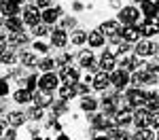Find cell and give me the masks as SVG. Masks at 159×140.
<instances>
[{
	"mask_svg": "<svg viewBox=\"0 0 159 140\" xmlns=\"http://www.w3.org/2000/svg\"><path fill=\"white\" fill-rule=\"evenodd\" d=\"M74 93H76V89H74V85H70V83H66L64 87L60 89V96L64 98V100H68V98H72Z\"/></svg>",
	"mask_w": 159,
	"mask_h": 140,
	"instance_id": "obj_24",
	"label": "cell"
},
{
	"mask_svg": "<svg viewBox=\"0 0 159 140\" xmlns=\"http://www.w3.org/2000/svg\"><path fill=\"white\" fill-rule=\"evenodd\" d=\"M17 9H19V4H15L11 0H4V2H0V11L4 17H13V15H17Z\"/></svg>",
	"mask_w": 159,
	"mask_h": 140,
	"instance_id": "obj_7",
	"label": "cell"
},
{
	"mask_svg": "<svg viewBox=\"0 0 159 140\" xmlns=\"http://www.w3.org/2000/svg\"><path fill=\"white\" fill-rule=\"evenodd\" d=\"M15 51L13 49H2L0 51V62L2 64H15Z\"/></svg>",
	"mask_w": 159,
	"mask_h": 140,
	"instance_id": "obj_22",
	"label": "cell"
},
{
	"mask_svg": "<svg viewBox=\"0 0 159 140\" xmlns=\"http://www.w3.org/2000/svg\"><path fill=\"white\" fill-rule=\"evenodd\" d=\"M115 64L117 62H115V55H112V53H104V55L100 57V66H102V70H106V72L115 68Z\"/></svg>",
	"mask_w": 159,
	"mask_h": 140,
	"instance_id": "obj_14",
	"label": "cell"
},
{
	"mask_svg": "<svg viewBox=\"0 0 159 140\" xmlns=\"http://www.w3.org/2000/svg\"><path fill=\"white\" fill-rule=\"evenodd\" d=\"M134 121H136L138 127H147V125H151V115H148L147 111H138L136 117H134Z\"/></svg>",
	"mask_w": 159,
	"mask_h": 140,
	"instance_id": "obj_16",
	"label": "cell"
},
{
	"mask_svg": "<svg viewBox=\"0 0 159 140\" xmlns=\"http://www.w3.org/2000/svg\"><path fill=\"white\" fill-rule=\"evenodd\" d=\"M51 40H53V45H55V47H64V45H66V40H68V36H66V32L60 28V30H53Z\"/></svg>",
	"mask_w": 159,
	"mask_h": 140,
	"instance_id": "obj_15",
	"label": "cell"
},
{
	"mask_svg": "<svg viewBox=\"0 0 159 140\" xmlns=\"http://www.w3.org/2000/svg\"><path fill=\"white\" fill-rule=\"evenodd\" d=\"M51 0H36V7H43V9H49Z\"/></svg>",
	"mask_w": 159,
	"mask_h": 140,
	"instance_id": "obj_40",
	"label": "cell"
},
{
	"mask_svg": "<svg viewBox=\"0 0 159 140\" xmlns=\"http://www.w3.org/2000/svg\"><path fill=\"white\" fill-rule=\"evenodd\" d=\"M140 7H142V13H144L147 17H153V15L157 13V4H155V2H151V0H142V2H140Z\"/></svg>",
	"mask_w": 159,
	"mask_h": 140,
	"instance_id": "obj_18",
	"label": "cell"
},
{
	"mask_svg": "<svg viewBox=\"0 0 159 140\" xmlns=\"http://www.w3.org/2000/svg\"><path fill=\"white\" fill-rule=\"evenodd\" d=\"M53 66H55V62H53V60H43V62L38 64V68H43V70H47V72H49Z\"/></svg>",
	"mask_w": 159,
	"mask_h": 140,
	"instance_id": "obj_33",
	"label": "cell"
},
{
	"mask_svg": "<svg viewBox=\"0 0 159 140\" xmlns=\"http://www.w3.org/2000/svg\"><path fill=\"white\" fill-rule=\"evenodd\" d=\"M32 100H34V104H36L38 108H43V106H47V104L51 102L49 98H47V96H38V93L34 96V98H32Z\"/></svg>",
	"mask_w": 159,
	"mask_h": 140,
	"instance_id": "obj_30",
	"label": "cell"
},
{
	"mask_svg": "<svg viewBox=\"0 0 159 140\" xmlns=\"http://www.w3.org/2000/svg\"><path fill=\"white\" fill-rule=\"evenodd\" d=\"M127 100H129L132 106H140V104L147 102V93H142L140 89H132V91L127 93Z\"/></svg>",
	"mask_w": 159,
	"mask_h": 140,
	"instance_id": "obj_6",
	"label": "cell"
},
{
	"mask_svg": "<svg viewBox=\"0 0 159 140\" xmlns=\"http://www.w3.org/2000/svg\"><path fill=\"white\" fill-rule=\"evenodd\" d=\"M151 123H155V125H159V108L155 111V113L151 115Z\"/></svg>",
	"mask_w": 159,
	"mask_h": 140,
	"instance_id": "obj_39",
	"label": "cell"
},
{
	"mask_svg": "<svg viewBox=\"0 0 159 140\" xmlns=\"http://www.w3.org/2000/svg\"><path fill=\"white\" fill-rule=\"evenodd\" d=\"M110 81H112V85H115V87L123 89L125 85H127V81H129V76H127V72H115V75L110 76Z\"/></svg>",
	"mask_w": 159,
	"mask_h": 140,
	"instance_id": "obj_13",
	"label": "cell"
},
{
	"mask_svg": "<svg viewBox=\"0 0 159 140\" xmlns=\"http://www.w3.org/2000/svg\"><path fill=\"white\" fill-rule=\"evenodd\" d=\"M110 83L108 75H106V70H102V72H98V75L93 76V87L96 89H106Z\"/></svg>",
	"mask_w": 159,
	"mask_h": 140,
	"instance_id": "obj_10",
	"label": "cell"
},
{
	"mask_svg": "<svg viewBox=\"0 0 159 140\" xmlns=\"http://www.w3.org/2000/svg\"><path fill=\"white\" fill-rule=\"evenodd\" d=\"M87 43H89L91 47H102V45H104V34H102L100 30L89 32V34H87Z\"/></svg>",
	"mask_w": 159,
	"mask_h": 140,
	"instance_id": "obj_12",
	"label": "cell"
},
{
	"mask_svg": "<svg viewBox=\"0 0 159 140\" xmlns=\"http://www.w3.org/2000/svg\"><path fill=\"white\" fill-rule=\"evenodd\" d=\"M4 25H7L11 32H19V30H21V21L17 19V15H13V17H7V19H4Z\"/></svg>",
	"mask_w": 159,
	"mask_h": 140,
	"instance_id": "obj_20",
	"label": "cell"
},
{
	"mask_svg": "<svg viewBox=\"0 0 159 140\" xmlns=\"http://www.w3.org/2000/svg\"><path fill=\"white\" fill-rule=\"evenodd\" d=\"M60 15H61L60 9H47V11L43 13V19H45V24H53Z\"/></svg>",
	"mask_w": 159,
	"mask_h": 140,
	"instance_id": "obj_21",
	"label": "cell"
},
{
	"mask_svg": "<svg viewBox=\"0 0 159 140\" xmlns=\"http://www.w3.org/2000/svg\"><path fill=\"white\" fill-rule=\"evenodd\" d=\"M68 62H70V55H61L57 64H68Z\"/></svg>",
	"mask_w": 159,
	"mask_h": 140,
	"instance_id": "obj_41",
	"label": "cell"
},
{
	"mask_svg": "<svg viewBox=\"0 0 159 140\" xmlns=\"http://www.w3.org/2000/svg\"><path fill=\"white\" fill-rule=\"evenodd\" d=\"M0 2H4V0H0Z\"/></svg>",
	"mask_w": 159,
	"mask_h": 140,
	"instance_id": "obj_48",
	"label": "cell"
},
{
	"mask_svg": "<svg viewBox=\"0 0 159 140\" xmlns=\"http://www.w3.org/2000/svg\"><path fill=\"white\" fill-rule=\"evenodd\" d=\"M38 85V79L36 76H30V79H28V89H34Z\"/></svg>",
	"mask_w": 159,
	"mask_h": 140,
	"instance_id": "obj_38",
	"label": "cell"
},
{
	"mask_svg": "<svg viewBox=\"0 0 159 140\" xmlns=\"http://www.w3.org/2000/svg\"><path fill=\"white\" fill-rule=\"evenodd\" d=\"M7 93H9V83L0 79V96H7Z\"/></svg>",
	"mask_w": 159,
	"mask_h": 140,
	"instance_id": "obj_35",
	"label": "cell"
},
{
	"mask_svg": "<svg viewBox=\"0 0 159 140\" xmlns=\"http://www.w3.org/2000/svg\"><path fill=\"white\" fill-rule=\"evenodd\" d=\"M70 40H72L74 45H83V43L87 40V32H81V30H76V32L72 34V38H70Z\"/></svg>",
	"mask_w": 159,
	"mask_h": 140,
	"instance_id": "obj_27",
	"label": "cell"
},
{
	"mask_svg": "<svg viewBox=\"0 0 159 140\" xmlns=\"http://www.w3.org/2000/svg\"><path fill=\"white\" fill-rule=\"evenodd\" d=\"M34 49H36L38 53H47V51H49V47H47L45 43H36V45H34Z\"/></svg>",
	"mask_w": 159,
	"mask_h": 140,
	"instance_id": "obj_36",
	"label": "cell"
},
{
	"mask_svg": "<svg viewBox=\"0 0 159 140\" xmlns=\"http://www.w3.org/2000/svg\"><path fill=\"white\" fill-rule=\"evenodd\" d=\"M123 38L127 40V43H132V40H138V36H140V30L136 28V25H132V24H127L125 28H123Z\"/></svg>",
	"mask_w": 159,
	"mask_h": 140,
	"instance_id": "obj_9",
	"label": "cell"
},
{
	"mask_svg": "<svg viewBox=\"0 0 159 140\" xmlns=\"http://www.w3.org/2000/svg\"><path fill=\"white\" fill-rule=\"evenodd\" d=\"M132 119H134V115H132V111H127V108H123V111L117 113V123H121V125L129 123Z\"/></svg>",
	"mask_w": 159,
	"mask_h": 140,
	"instance_id": "obj_23",
	"label": "cell"
},
{
	"mask_svg": "<svg viewBox=\"0 0 159 140\" xmlns=\"http://www.w3.org/2000/svg\"><path fill=\"white\" fill-rule=\"evenodd\" d=\"M32 100V93H30V89H19V91H15V102L17 104H25V102Z\"/></svg>",
	"mask_w": 159,
	"mask_h": 140,
	"instance_id": "obj_19",
	"label": "cell"
},
{
	"mask_svg": "<svg viewBox=\"0 0 159 140\" xmlns=\"http://www.w3.org/2000/svg\"><path fill=\"white\" fill-rule=\"evenodd\" d=\"M24 121H25V117L21 113H11L9 115V123H11V125H21Z\"/></svg>",
	"mask_w": 159,
	"mask_h": 140,
	"instance_id": "obj_26",
	"label": "cell"
},
{
	"mask_svg": "<svg viewBox=\"0 0 159 140\" xmlns=\"http://www.w3.org/2000/svg\"><path fill=\"white\" fill-rule=\"evenodd\" d=\"M119 19H121V24H136L138 21V9H134V7H125V9H121L119 11Z\"/></svg>",
	"mask_w": 159,
	"mask_h": 140,
	"instance_id": "obj_3",
	"label": "cell"
},
{
	"mask_svg": "<svg viewBox=\"0 0 159 140\" xmlns=\"http://www.w3.org/2000/svg\"><path fill=\"white\" fill-rule=\"evenodd\" d=\"M4 45H7V40H4V36L0 34V47H4Z\"/></svg>",
	"mask_w": 159,
	"mask_h": 140,
	"instance_id": "obj_43",
	"label": "cell"
},
{
	"mask_svg": "<svg viewBox=\"0 0 159 140\" xmlns=\"http://www.w3.org/2000/svg\"><path fill=\"white\" fill-rule=\"evenodd\" d=\"M136 2H142V0H136Z\"/></svg>",
	"mask_w": 159,
	"mask_h": 140,
	"instance_id": "obj_47",
	"label": "cell"
},
{
	"mask_svg": "<svg viewBox=\"0 0 159 140\" xmlns=\"http://www.w3.org/2000/svg\"><path fill=\"white\" fill-rule=\"evenodd\" d=\"M4 136H7V138H15V136H17V134H15V129H9V132H7V134H4Z\"/></svg>",
	"mask_w": 159,
	"mask_h": 140,
	"instance_id": "obj_42",
	"label": "cell"
},
{
	"mask_svg": "<svg viewBox=\"0 0 159 140\" xmlns=\"http://www.w3.org/2000/svg\"><path fill=\"white\" fill-rule=\"evenodd\" d=\"M153 136H155V134H153L151 129H147V127H142V132L138 134V138H153Z\"/></svg>",
	"mask_w": 159,
	"mask_h": 140,
	"instance_id": "obj_34",
	"label": "cell"
},
{
	"mask_svg": "<svg viewBox=\"0 0 159 140\" xmlns=\"http://www.w3.org/2000/svg\"><path fill=\"white\" fill-rule=\"evenodd\" d=\"M138 30H140L142 36H153V34H157V32H159V21H157V19H153V17H148L147 21H142V24L138 25Z\"/></svg>",
	"mask_w": 159,
	"mask_h": 140,
	"instance_id": "obj_1",
	"label": "cell"
},
{
	"mask_svg": "<svg viewBox=\"0 0 159 140\" xmlns=\"http://www.w3.org/2000/svg\"><path fill=\"white\" fill-rule=\"evenodd\" d=\"M81 106H83V111H93L98 106V102L93 100V98H85V100L81 102Z\"/></svg>",
	"mask_w": 159,
	"mask_h": 140,
	"instance_id": "obj_29",
	"label": "cell"
},
{
	"mask_svg": "<svg viewBox=\"0 0 159 140\" xmlns=\"http://www.w3.org/2000/svg\"><path fill=\"white\" fill-rule=\"evenodd\" d=\"M21 64H25V66H34V64H36V57H34L32 53H24V55H21Z\"/></svg>",
	"mask_w": 159,
	"mask_h": 140,
	"instance_id": "obj_31",
	"label": "cell"
},
{
	"mask_svg": "<svg viewBox=\"0 0 159 140\" xmlns=\"http://www.w3.org/2000/svg\"><path fill=\"white\" fill-rule=\"evenodd\" d=\"M155 51H159V47L153 45V43H148V40H140L138 47H136V53L138 55H153Z\"/></svg>",
	"mask_w": 159,
	"mask_h": 140,
	"instance_id": "obj_4",
	"label": "cell"
},
{
	"mask_svg": "<svg viewBox=\"0 0 159 140\" xmlns=\"http://www.w3.org/2000/svg\"><path fill=\"white\" fill-rule=\"evenodd\" d=\"M147 104L153 111H157L159 108V93H147Z\"/></svg>",
	"mask_w": 159,
	"mask_h": 140,
	"instance_id": "obj_25",
	"label": "cell"
},
{
	"mask_svg": "<svg viewBox=\"0 0 159 140\" xmlns=\"http://www.w3.org/2000/svg\"><path fill=\"white\" fill-rule=\"evenodd\" d=\"M25 40H28V36H25L21 30H19V32H13V36H11L13 45H21V43H25Z\"/></svg>",
	"mask_w": 159,
	"mask_h": 140,
	"instance_id": "obj_28",
	"label": "cell"
},
{
	"mask_svg": "<svg viewBox=\"0 0 159 140\" xmlns=\"http://www.w3.org/2000/svg\"><path fill=\"white\" fill-rule=\"evenodd\" d=\"M11 2H15V4H19V2H21V0H11Z\"/></svg>",
	"mask_w": 159,
	"mask_h": 140,
	"instance_id": "obj_45",
	"label": "cell"
},
{
	"mask_svg": "<svg viewBox=\"0 0 159 140\" xmlns=\"http://www.w3.org/2000/svg\"><path fill=\"white\" fill-rule=\"evenodd\" d=\"M155 4H157V11H159V0H155Z\"/></svg>",
	"mask_w": 159,
	"mask_h": 140,
	"instance_id": "obj_46",
	"label": "cell"
},
{
	"mask_svg": "<svg viewBox=\"0 0 159 140\" xmlns=\"http://www.w3.org/2000/svg\"><path fill=\"white\" fill-rule=\"evenodd\" d=\"M61 81L74 85V83L79 81V70H76V68H64V70H61Z\"/></svg>",
	"mask_w": 159,
	"mask_h": 140,
	"instance_id": "obj_8",
	"label": "cell"
},
{
	"mask_svg": "<svg viewBox=\"0 0 159 140\" xmlns=\"http://www.w3.org/2000/svg\"><path fill=\"white\" fill-rule=\"evenodd\" d=\"M38 87L43 89V91H47V93L53 91V89L57 87V76L51 75V72H47L45 76H40V79H38Z\"/></svg>",
	"mask_w": 159,
	"mask_h": 140,
	"instance_id": "obj_2",
	"label": "cell"
},
{
	"mask_svg": "<svg viewBox=\"0 0 159 140\" xmlns=\"http://www.w3.org/2000/svg\"><path fill=\"white\" fill-rule=\"evenodd\" d=\"M100 32L106 34V36L117 34V32H119V21H104V24L100 25Z\"/></svg>",
	"mask_w": 159,
	"mask_h": 140,
	"instance_id": "obj_11",
	"label": "cell"
},
{
	"mask_svg": "<svg viewBox=\"0 0 159 140\" xmlns=\"http://www.w3.org/2000/svg\"><path fill=\"white\" fill-rule=\"evenodd\" d=\"M81 66H85V68H96L98 66V62L91 55V51H83L81 53Z\"/></svg>",
	"mask_w": 159,
	"mask_h": 140,
	"instance_id": "obj_17",
	"label": "cell"
},
{
	"mask_svg": "<svg viewBox=\"0 0 159 140\" xmlns=\"http://www.w3.org/2000/svg\"><path fill=\"white\" fill-rule=\"evenodd\" d=\"M32 32H34V34H36V36H45V34H47V32H49V30H47V28H45V25H32Z\"/></svg>",
	"mask_w": 159,
	"mask_h": 140,
	"instance_id": "obj_32",
	"label": "cell"
},
{
	"mask_svg": "<svg viewBox=\"0 0 159 140\" xmlns=\"http://www.w3.org/2000/svg\"><path fill=\"white\" fill-rule=\"evenodd\" d=\"M0 127H4V119H0Z\"/></svg>",
	"mask_w": 159,
	"mask_h": 140,
	"instance_id": "obj_44",
	"label": "cell"
},
{
	"mask_svg": "<svg viewBox=\"0 0 159 140\" xmlns=\"http://www.w3.org/2000/svg\"><path fill=\"white\" fill-rule=\"evenodd\" d=\"M38 19H40V13H38L36 7H28V9L24 11V21L28 25H36Z\"/></svg>",
	"mask_w": 159,
	"mask_h": 140,
	"instance_id": "obj_5",
	"label": "cell"
},
{
	"mask_svg": "<svg viewBox=\"0 0 159 140\" xmlns=\"http://www.w3.org/2000/svg\"><path fill=\"white\" fill-rule=\"evenodd\" d=\"M102 106H104V111H112V108H115V98H108Z\"/></svg>",
	"mask_w": 159,
	"mask_h": 140,
	"instance_id": "obj_37",
	"label": "cell"
}]
</instances>
